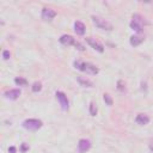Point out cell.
Listing matches in <instances>:
<instances>
[{"instance_id":"cell-1","label":"cell","mask_w":153,"mask_h":153,"mask_svg":"<svg viewBox=\"0 0 153 153\" xmlns=\"http://www.w3.org/2000/svg\"><path fill=\"white\" fill-rule=\"evenodd\" d=\"M74 67L79 71H83V72H86L87 74H92V75H96L98 74L99 69L98 67H96L94 65L90 64V62H84V61H75L74 62Z\"/></svg>"},{"instance_id":"cell-2","label":"cell","mask_w":153,"mask_h":153,"mask_svg":"<svg viewBox=\"0 0 153 153\" xmlns=\"http://www.w3.org/2000/svg\"><path fill=\"white\" fill-rule=\"evenodd\" d=\"M92 22H93V24L97 26L98 29L107 30V31L112 30V24L109 23L108 21H105V19L101 18V17H96V16H93V17H92Z\"/></svg>"},{"instance_id":"cell-3","label":"cell","mask_w":153,"mask_h":153,"mask_svg":"<svg viewBox=\"0 0 153 153\" xmlns=\"http://www.w3.org/2000/svg\"><path fill=\"white\" fill-rule=\"evenodd\" d=\"M23 127L28 130H38L41 127H42V121L40 120H36V119H30V120H25L23 122Z\"/></svg>"},{"instance_id":"cell-4","label":"cell","mask_w":153,"mask_h":153,"mask_svg":"<svg viewBox=\"0 0 153 153\" xmlns=\"http://www.w3.org/2000/svg\"><path fill=\"white\" fill-rule=\"evenodd\" d=\"M56 98H57V101L60 102V105H61L62 110H65V111L68 110V99H67V96L64 92L57 91L56 92Z\"/></svg>"},{"instance_id":"cell-5","label":"cell","mask_w":153,"mask_h":153,"mask_svg":"<svg viewBox=\"0 0 153 153\" xmlns=\"http://www.w3.org/2000/svg\"><path fill=\"white\" fill-rule=\"evenodd\" d=\"M55 17H56V12H55L53 9L44 7V9L42 10V19H43V21L50 22L51 19H54Z\"/></svg>"},{"instance_id":"cell-6","label":"cell","mask_w":153,"mask_h":153,"mask_svg":"<svg viewBox=\"0 0 153 153\" xmlns=\"http://www.w3.org/2000/svg\"><path fill=\"white\" fill-rule=\"evenodd\" d=\"M86 42L94 49V50H97L99 53H103L104 51V47L98 42V41H96L94 38H91V37H86Z\"/></svg>"},{"instance_id":"cell-7","label":"cell","mask_w":153,"mask_h":153,"mask_svg":"<svg viewBox=\"0 0 153 153\" xmlns=\"http://www.w3.org/2000/svg\"><path fill=\"white\" fill-rule=\"evenodd\" d=\"M90 148H91L90 140H86V139L79 140V142H78V151H79V153H84V152L89 151Z\"/></svg>"},{"instance_id":"cell-8","label":"cell","mask_w":153,"mask_h":153,"mask_svg":"<svg viewBox=\"0 0 153 153\" xmlns=\"http://www.w3.org/2000/svg\"><path fill=\"white\" fill-rule=\"evenodd\" d=\"M5 98L7 99H11V101H14L17 99L19 96H21V90H18V89H12V90H9L5 92Z\"/></svg>"},{"instance_id":"cell-9","label":"cell","mask_w":153,"mask_h":153,"mask_svg":"<svg viewBox=\"0 0 153 153\" xmlns=\"http://www.w3.org/2000/svg\"><path fill=\"white\" fill-rule=\"evenodd\" d=\"M60 43L64 46H73L75 43V41L71 35H64L60 37Z\"/></svg>"},{"instance_id":"cell-10","label":"cell","mask_w":153,"mask_h":153,"mask_svg":"<svg viewBox=\"0 0 153 153\" xmlns=\"http://www.w3.org/2000/svg\"><path fill=\"white\" fill-rule=\"evenodd\" d=\"M135 122L138 124H140V126H146L149 122V117L145 114H139L137 116V119H135Z\"/></svg>"},{"instance_id":"cell-11","label":"cell","mask_w":153,"mask_h":153,"mask_svg":"<svg viewBox=\"0 0 153 153\" xmlns=\"http://www.w3.org/2000/svg\"><path fill=\"white\" fill-rule=\"evenodd\" d=\"M144 40L145 38L142 37V36H140V35H134V36H132L130 37V44L133 46V47H138V46H140L142 42H144Z\"/></svg>"},{"instance_id":"cell-12","label":"cell","mask_w":153,"mask_h":153,"mask_svg":"<svg viewBox=\"0 0 153 153\" xmlns=\"http://www.w3.org/2000/svg\"><path fill=\"white\" fill-rule=\"evenodd\" d=\"M85 25H84V23H82V22H75L74 23V31H75V34L76 35H80V36H83L84 34H85Z\"/></svg>"},{"instance_id":"cell-13","label":"cell","mask_w":153,"mask_h":153,"mask_svg":"<svg viewBox=\"0 0 153 153\" xmlns=\"http://www.w3.org/2000/svg\"><path fill=\"white\" fill-rule=\"evenodd\" d=\"M76 80H78V83H79L82 86H84V87H92V86H93V83H92L90 79L84 78V76H78V78H76Z\"/></svg>"},{"instance_id":"cell-14","label":"cell","mask_w":153,"mask_h":153,"mask_svg":"<svg viewBox=\"0 0 153 153\" xmlns=\"http://www.w3.org/2000/svg\"><path fill=\"white\" fill-rule=\"evenodd\" d=\"M130 28L134 30V31H137L138 34H141L142 31H144V26L141 25V24H139V23H135V22H130Z\"/></svg>"},{"instance_id":"cell-15","label":"cell","mask_w":153,"mask_h":153,"mask_svg":"<svg viewBox=\"0 0 153 153\" xmlns=\"http://www.w3.org/2000/svg\"><path fill=\"white\" fill-rule=\"evenodd\" d=\"M133 22L139 23V24H141L142 26H144V24H148V23L145 21V18L141 17L140 14H134V16H133Z\"/></svg>"},{"instance_id":"cell-16","label":"cell","mask_w":153,"mask_h":153,"mask_svg":"<svg viewBox=\"0 0 153 153\" xmlns=\"http://www.w3.org/2000/svg\"><path fill=\"white\" fill-rule=\"evenodd\" d=\"M14 83H16V85H18V86H26L28 85V80L26 79H24V78H16L14 79Z\"/></svg>"},{"instance_id":"cell-17","label":"cell","mask_w":153,"mask_h":153,"mask_svg":"<svg viewBox=\"0 0 153 153\" xmlns=\"http://www.w3.org/2000/svg\"><path fill=\"white\" fill-rule=\"evenodd\" d=\"M90 115L91 116H96V115H97V104L94 102L90 103Z\"/></svg>"},{"instance_id":"cell-18","label":"cell","mask_w":153,"mask_h":153,"mask_svg":"<svg viewBox=\"0 0 153 153\" xmlns=\"http://www.w3.org/2000/svg\"><path fill=\"white\" fill-rule=\"evenodd\" d=\"M103 99H104L105 104L109 105V107H111L112 103H114V101H112V98H111V96H110L109 93H104V94H103Z\"/></svg>"},{"instance_id":"cell-19","label":"cell","mask_w":153,"mask_h":153,"mask_svg":"<svg viewBox=\"0 0 153 153\" xmlns=\"http://www.w3.org/2000/svg\"><path fill=\"white\" fill-rule=\"evenodd\" d=\"M42 90V84L40 82H36L32 84V91L34 92H40Z\"/></svg>"},{"instance_id":"cell-20","label":"cell","mask_w":153,"mask_h":153,"mask_svg":"<svg viewBox=\"0 0 153 153\" xmlns=\"http://www.w3.org/2000/svg\"><path fill=\"white\" fill-rule=\"evenodd\" d=\"M117 89H119L121 92H124V91H126V85H124V83H123L122 80H119V82H117Z\"/></svg>"},{"instance_id":"cell-21","label":"cell","mask_w":153,"mask_h":153,"mask_svg":"<svg viewBox=\"0 0 153 153\" xmlns=\"http://www.w3.org/2000/svg\"><path fill=\"white\" fill-rule=\"evenodd\" d=\"M10 57H11V53H10L9 50H4V51H3V59H4V60H9Z\"/></svg>"},{"instance_id":"cell-22","label":"cell","mask_w":153,"mask_h":153,"mask_svg":"<svg viewBox=\"0 0 153 153\" xmlns=\"http://www.w3.org/2000/svg\"><path fill=\"white\" fill-rule=\"evenodd\" d=\"M29 148H30V147H29V145L24 142V144H22V146H21V152H23V153H24V152L29 151Z\"/></svg>"},{"instance_id":"cell-23","label":"cell","mask_w":153,"mask_h":153,"mask_svg":"<svg viewBox=\"0 0 153 153\" xmlns=\"http://www.w3.org/2000/svg\"><path fill=\"white\" fill-rule=\"evenodd\" d=\"M74 46L76 47V49H78V50H82V51H83V50H85L84 46H83V44H80L79 42H75V43H74Z\"/></svg>"},{"instance_id":"cell-24","label":"cell","mask_w":153,"mask_h":153,"mask_svg":"<svg viewBox=\"0 0 153 153\" xmlns=\"http://www.w3.org/2000/svg\"><path fill=\"white\" fill-rule=\"evenodd\" d=\"M16 151H17V149H16L14 146H11V147L9 148V153H16Z\"/></svg>"},{"instance_id":"cell-25","label":"cell","mask_w":153,"mask_h":153,"mask_svg":"<svg viewBox=\"0 0 153 153\" xmlns=\"http://www.w3.org/2000/svg\"><path fill=\"white\" fill-rule=\"evenodd\" d=\"M149 149H151V152L153 153V144H149Z\"/></svg>"}]
</instances>
